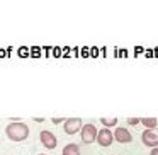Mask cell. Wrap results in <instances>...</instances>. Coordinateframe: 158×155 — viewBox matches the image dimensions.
<instances>
[{"mask_svg": "<svg viewBox=\"0 0 158 155\" xmlns=\"http://www.w3.org/2000/svg\"><path fill=\"white\" fill-rule=\"evenodd\" d=\"M5 135L12 141H24L29 138V126L22 121H10L5 128Z\"/></svg>", "mask_w": 158, "mask_h": 155, "instance_id": "6da1fadb", "label": "cell"}, {"mask_svg": "<svg viewBox=\"0 0 158 155\" xmlns=\"http://www.w3.org/2000/svg\"><path fill=\"white\" fill-rule=\"evenodd\" d=\"M141 141H143L146 147L156 148L158 147V126L151 128V130H144L141 135Z\"/></svg>", "mask_w": 158, "mask_h": 155, "instance_id": "7a4b0ae2", "label": "cell"}, {"mask_svg": "<svg viewBox=\"0 0 158 155\" xmlns=\"http://www.w3.org/2000/svg\"><path fill=\"white\" fill-rule=\"evenodd\" d=\"M80 136H82L83 143H94L97 138V128L95 124L89 123V124H83L82 130H80Z\"/></svg>", "mask_w": 158, "mask_h": 155, "instance_id": "3957f363", "label": "cell"}, {"mask_svg": "<svg viewBox=\"0 0 158 155\" xmlns=\"http://www.w3.org/2000/svg\"><path fill=\"white\" fill-rule=\"evenodd\" d=\"M82 119L80 118H68V119H65V123H63V130H65L66 135H75L78 133L80 130H82Z\"/></svg>", "mask_w": 158, "mask_h": 155, "instance_id": "277c9868", "label": "cell"}, {"mask_svg": "<svg viewBox=\"0 0 158 155\" xmlns=\"http://www.w3.org/2000/svg\"><path fill=\"white\" fill-rule=\"evenodd\" d=\"M95 141L100 145V147H110V145L114 143V135L110 133V130H107V128H102V130L97 131Z\"/></svg>", "mask_w": 158, "mask_h": 155, "instance_id": "5b68a950", "label": "cell"}, {"mask_svg": "<svg viewBox=\"0 0 158 155\" xmlns=\"http://www.w3.org/2000/svg\"><path fill=\"white\" fill-rule=\"evenodd\" d=\"M39 140H41L43 147H46L48 150H53V148H56V145H58L56 136L51 133V131H48V130H43L41 133H39Z\"/></svg>", "mask_w": 158, "mask_h": 155, "instance_id": "8992f818", "label": "cell"}, {"mask_svg": "<svg viewBox=\"0 0 158 155\" xmlns=\"http://www.w3.org/2000/svg\"><path fill=\"white\" fill-rule=\"evenodd\" d=\"M114 140L119 141V143H131L133 136H131L129 130L127 128H123V126H116V131H114Z\"/></svg>", "mask_w": 158, "mask_h": 155, "instance_id": "52a82bcc", "label": "cell"}, {"mask_svg": "<svg viewBox=\"0 0 158 155\" xmlns=\"http://www.w3.org/2000/svg\"><path fill=\"white\" fill-rule=\"evenodd\" d=\"M61 155H80V147L77 143H68L63 147Z\"/></svg>", "mask_w": 158, "mask_h": 155, "instance_id": "ba28073f", "label": "cell"}, {"mask_svg": "<svg viewBox=\"0 0 158 155\" xmlns=\"http://www.w3.org/2000/svg\"><path fill=\"white\" fill-rule=\"evenodd\" d=\"M139 123L143 124L146 130H151V128H156L158 126L156 118H139Z\"/></svg>", "mask_w": 158, "mask_h": 155, "instance_id": "9c48e42d", "label": "cell"}, {"mask_svg": "<svg viewBox=\"0 0 158 155\" xmlns=\"http://www.w3.org/2000/svg\"><path fill=\"white\" fill-rule=\"evenodd\" d=\"M100 123H102V126L104 128H116L117 126V118H100Z\"/></svg>", "mask_w": 158, "mask_h": 155, "instance_id": "30bf717a", "label": "cell"}, {"mask_svg": "<svg viewBox=\"0 0 158 155\" xmlns=\"http://www.w3.org/2000/svg\"><path fill=\"white\" fill-rule=\"evenodd\" d=\"M138 123H139V118H127V124H131V126Z\"/></svg>", "mask_w": 158, "mask_h": 155, "instance_id": "8fae6325", "label": "cell"}, {"mask_svg": "<svg viewBox=\"0 0 158 155\" xmlns=\"http://www.w3.org/2000/svg\"><path fill=\"white\" fill-rule=\"evenodd\" d=\"M53 123L58 124V123H65V119H61V118H53Z\"/></svg>", "mask_w": 158, "mask_h": 155, "instance_id": "7c38bea8", "label": "cell"}, {"mask_svg": "<svg viewBox=\"0 0 158 155\" xmlns=\"http://www.w3.org/2000/svg\"><path fill=\"white\" fill-rule=\"evenodd\" d=\"M150 155H158V147L156 148H151V153Z\"/></svg>", "mask_w": 158, "mask_h": 155, "instance_id": "4fadbf2b", "label": "cell"}, {"mask_svg": "<svg viewBox=\"0 0 158 155\" xmlns=\"http://www.w3.org/2000/svg\"><path fill=\"white\" fill-rule=\"evenodd\" d=\"M39 155H46V153H39Z\"/></svg>", "mask_w": 158, "mask_h": 155, "instance_id": "5bb4252c", "label": "cell"}]
</instances>
